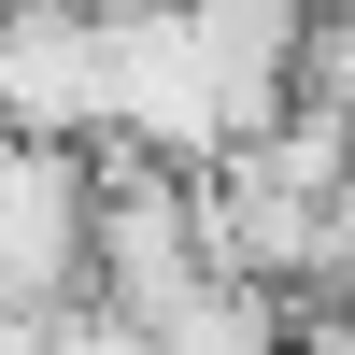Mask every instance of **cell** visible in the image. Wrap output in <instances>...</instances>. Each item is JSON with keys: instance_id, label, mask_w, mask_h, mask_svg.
<instances>
[{"instance_id": "cell-3", "label": "cell", "mask_w": 355, "mask_h": 355, "mask_svg": "<svg viewBox=\"0 0 355 355\" xmlns=\"http://www.w3.org/2000/svg\"><path fill=\"white\" fill-rule=\"evenodd\" d=\"M142 355H284V299H256V284H199V299H171L157 327H142Z\"/></svg>"}, {"instance_id": "cell-2", "label": "cell", "mask_w": 355, "mask_h": 355, "mask_svg": "<svg viewBox=\"0 0 355 355\" xmlns=\"http://www.w3.org/2000/svg\"><path fill=\"white\" fill-rule=\"evenodd\" d=\"M0 128L15 142H100V15L85 0H0Z\"/></svg>"}, {"instance_id": "cell-1", "label": "cell", "mask_w": 355, "mask_h": 355, "mask_svg": "<svg viewBox=\"0 0 355 355\" xmlns=\"http://www.w3.org/2000/svg\"><path fill=\"white\" fill-rule=\"evenodd\" d=\"M85 299V157L0 128V313L43 327Z\"/></svg>"}, {"instance_id": "cell-4", "label": "cell", "mask_w": 355, "mask_h": 355, "mask_svg": "<svg viewBox=\"0 0 355 355\" xmlns=\"http://www.w3.org/2000/svg\"><path fill=\"white\" fill-rule=\"evenodd\" d=\"M313 284H327V299H355V171L327 185V270H313Z\"/></svg>"}]
</instances>
